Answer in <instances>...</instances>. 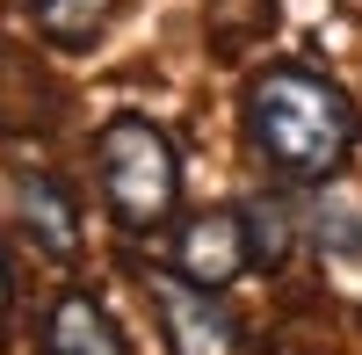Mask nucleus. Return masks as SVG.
I'll return each mask as SVG.
<instances>
[{"label": "nucleus", "instance_id": "obj_1", "mask_svg": "<svg viewBox=\"0 0 362 355\" xmlns=\"http://www.w3.org/2000/svg\"><path fill=\"white\" fill-rule=\"evenodd\" d=\"M355 102L312 66H276L247 87V138L283 182H326L355 153Z\"/></svg>", "mask_w": 362, "mask_h": 355}, {"label": "nucleus", "instance_id": "obj_2", "mask_svg": "<svg viewBox=\"0 0 362 355\" xmlns=\"http://www.w3.org/2000/svg\"><path fill=\"white\" fill-rule=\"evenodd\" d=\"M95 174L124 232H160L181 211V153L153 116H116L95 138Z\"/></svg>", "mask_w": 362, "mask_h": 355}, {"label": "nucleus", "instance_id": "obj_3", "mask_svg": "<svg viewBox=\"0 0 362 355\" xmlns=\"http://www.w3.org/2000/svg\"><path fill=\"white\" fill-rule=\"evenodd\" d=\"M153 305H160V327L174 355H239V319L225 312V298L210 283L189 276H153Z\"/></svg>", "mask_w": 362, "mask_h": 355}, {"label": "nucleus", "instance_id": "obj_4", "mask_svg": "<svg viewBox=\"0 0 362 355\" xmlns=\"http://www.w3.org/2000/svg\"><path fill=\"white\" fill-rule=\"evenodd\" d=\"M174 269L189 276V283L225 290L239 269H254L247 218H239V211H203V218H189V225H181V254H174Z\"/></svg>", "mask_w": 362, "mask_h": 355}, {"label": "nucleus", "instance_id": "obj_5", "mask_svg": "<svg viewBox=\"0 0 362 355\" xmlns=\"http://www.w3.org/2000/svg\"><path fill=\"white\" fill-rule=\"evenodd\" d=\"M15 211H22V232L51 261H80V211L51 174H15Z\"/></svg>", "mask_w": 362, "mask_h": 355}, {"label": "nucleus", "instance_id": "obj_6", "mask_svg": "<svg viewBox=\"0 0 362 355\" xmlns=\"http://www.w3.org/2000/svg\"><path fill=\"white\" fill-rule=\"evenodd\" d=\"M44 355H124V334H116V319L87 290H73L44 319Z\"/></svg>", "mask_w": 362, "mask_h": 355}, {"label": "nucleus", "instance_id": "obj_7", "mask_svg": "<svg viewBox=\"0 0 362 355\" xmlns=\"http://www.w3.org/2000/svg\"><path fill=\"white\" fill-rule=\"evenodd\" d=\"M116 15V0H29V22H37V37L58 44V51H95L102 29Z\"/></svg>", "mask_w": 362, "mask_h": 355}, {"label": "nucleus", "instance_id": "obj_8", "mask_svg": "<svg viewBox=\"0 0 362 355\" xmlns=\"http://www.w3.org/2000/svg\"><path fill=\"white\" fill-rule=\"evenodd\" d=\"M239 218H247V247H254V269H283L290 247H297V203L290 196H247L239 203Z\"/></svg>", "mask_w": 362, "mask_h": 355}, {"label": "nucleus", "instance_id": "obj_9", "mask_svg": "<svg viewBox=\"0 0 362 355\" xmlns=\"http://www.w3.org/2000/svg\"><path fill=\"white\" fill-rule=\"evenodd\" d=\"M305 232H312V247H319V254H334V261H362V211H355V203L319 196V203H312V218H305Z\"/></svg>", "mask_w": 362, "mask_h": 355}, {"label": "nucleus", "instance_id": "obj_10", "mask_svg": "<svg viewBox=\"0 0 362 355\" xmlns=\"http://www.w3.org/2000/svg\"><path fill=\"white\" fill-rule=\"evenodd\" d=\"M8 298H15V276H8V254H0V319H8Z\"/></svg>", "mask_w": 362, "mask_h": 355}]
</instances>
